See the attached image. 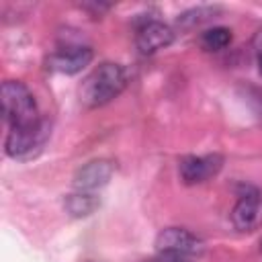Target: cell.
<instances>
[{
    "instance_id": "6da1fadb",
    "label": "cell",
    "mask_w": 262,
    "mask_h": 262,
    "mask_svg": "<svg viewBox=\"0 0 262 262\" xmlns=\"http://www.w3.org/2000/svg\"><path fill=\"white\" fill-rule=\"evenodd\" d=\"M127 70L121 63L104 61L96 66L80 84L78 96L86 108H98L117 98L127 86Z\"/></svg>"
},
{
    "instance_id": "7a4b0ae2",
    "label": "cell",
    "mask_w": 262,
    "mask_h": 262,
    "mask_svg": "<svg viewBox=\"0 0 262 262\" xmlns=\"http://www.w3.org/2000/svg\"><path fill=\"white\" fill-rule=\"evenodd\" d=\"M0 94H2V115L8 129H27L43 121L35 96L23 82L6 80L0 88Z\"/></svg>"
},
{
    "instance_id": "3957f363",
    "label": "cell",
    "mask_w": 262,
    "mask_h": 262,
    "mask_svg": "<svg viewBox=\"0 0 262 262\" xmlns=\"http://www.w3.org/2000/svg\"><path fill=\"white\" fill-rule=\"evenodd\" d=\"M205 244L184 227H166L156 237V254L174 258L178 262H190L199 258Z\"/></svg>"
},
{
    "instance_id": "277c9868",
    "label": "cell",
    "mask_w": 262,
    "mask_h": 262,
    "mask_svg": "<svg viewBox=\"0 0 262 262\" xmlns=\"http://www.w3.org/2000/svg\"><path fill=\"white\" fill-rule=\"evenodd\" d=\"M49 137V121L43 119L35 127L27 129H8L4 151L12 160H31L41 154L45 141Z\"/></svg>"
},
{
    "instance_id": "5b68a950",
    "label": "cell",
    "mask_w": 262,
    "mask_h": 262,
    "mask_svg": "<svg viewBox=\"0 0 262 262\" xmlns=\"http://www.w3.org/2000/svg\"><path fill=\"white\" fill-rule=\"evenodd\" d=\"M94 53L92 47L80 41H66L61 45H57V49H53V53L49 55L47 63L53 72L59 74H78L82 72L90 61H92Z\"/></svg>"
},
{
    "instance_id": "8992f818",
    "label": "cell",
    "mask_w": 262,
    "mask_h": 262,
    "mask_svg": "<svg viewBox=\"0 0 262 262\" xmlns=\"http://www.w3.org/2000/svg\"><path fill=\"white\" fill-rule=\"evenodd\" d=\"M223 166V158L219 154H207V156H184L178 164L180 180L184 184H201L209 178L217 176Z\"/></svg>"
},
{
    "instance_id": "52a82bcc",
    "label": "cell",
    "mask_w": 262,
    "mask_h": 262,
    "mask_svg": "<svg viewBox=\"0 0 262 262\" xmlns=\"http://www.w3.org/2000/svg\"><path fill=\"white\" fill-rule=\"evenodd\" d=\"M231 223L239 231H256L262 227V192L256 188L239 194L231 209Z\"/></svg>"
},
{
    "instance_id": "ba28073f",
    "label": "cell",
    "mask_w": 262,
    "mask_h": 262,
    "mask_svg": "<svg viewBox=\"0 0 262 262\" xmlns=\"http://www.w3.org/2000/svg\"><path fill=\"white\" fill-rule=\"evenodd\" d=\"M172 41H174V31L162 20H145L143 25L137 27L135 33V45L143 55H151L160 49H166Z\"/></svg>"
},
{
    "instance_id": "9c48e42d",
    "label": "cell",
    "mask_w": 262,
    "mask_h": 262,
    "mask_svg": "<svg viewBox=\"0 0 262 262\" xmlns=\"http://www.w3.org/2000/svg\"><path fill=\"white\" fill-rule=\"evenodd\" d=\"M111 172H113V168H111L108 162H104V160L90 162V164H86L84 168L78 170V174L74 178V186H76V190L92 192L98 186L106 184V180L111 178Z\"/></svg>"
},
{
    "instance_id": "30bf717a",
    "label": "cell",
    "mask_w": 262,
    "mask_h": 262,
    "mask_svg": "<svg viewBox=\"0 0 262 262\" xmlns=\"http://www.w3.org/2000/svg\"><path fill=\"white\" fill-rule=\"evenodd\" d=\"M231 43V31L227 27H211L201 35V45L207 51H221Z\"/></svg>"
},
{
    "instance_id": "8fae6325",
    "label": "cell",
    "mask_w": 262,
    "mask_h": 262,
    "mask_svg": "<svg viewBox=\"0 0 262 262\" xmlns=\"http://www.w3.org/2000/svg\"><path fill=\"white\" fill-rule=\"evenodd\" d=\"M68 211L76 217H84V215H90L96 207H98V199L90 192H82L78 190L76 194H70L68 196V203H66Z\"/></svg>"
},
{
    "instance_id": "7c38bea8",
    "label": "cell",
    "mask_w": 262,
    "mask_h": 262,
    "mask_svg": "<svg viewBox=\"0 0 262 262\" xmlns=\"http://www.w3.org/2000/svg\"><path fill=\"white\" fill-rule=\"evenodd\" d=\"M252 47H254L256 59H262V27L256 31V35H254V39H252Z\"/></svg>"
},
{
    "instance_id": "4fadbf2b",
    "label": "cell",
    "mask_w": 262,
    "mask_h": 262,
    "mask_svg": "<svg viewBox=\"0 0 262 262\" xmlns=\"http://www.w3.org/2000/svg\"><path fill=\"white\" fill-rule=\"evenodd\" d=\"M145 262H178V260L168 258V256H162V254H156L154 258H149V260H145Z\"/></svg>"
},
{
    "instance_id": "5bb4252c",
    "label": "cell",
    "mask_w": 262,
    "mask_h": 262,
    "mask_svg": "<svg viewBox=\"0 0 262 262\" xmlns=\"http://www.w3.org/2000/svg\"><path fill=\"white\" fill-rule=\"evenodd\" d=\"M258 61V70H260V74H262V59H256Z\"/></svg>"
},
{
    "instance_id": "9a60e30c",
    "label": "cell",
    "mask_w": 262,
    "mask_h": 262,
    "mask_svg": "<svg viewBox=\"0 0 262 262\" xmlns=\"http://www.w3.org/2000/svg\"><path fill=\"white\" fill-rule=\"evenodd\" d=\"M260 246H262V242H260Z\"/></svg>"
}]
</instances>
